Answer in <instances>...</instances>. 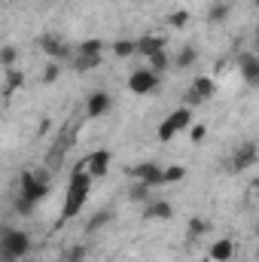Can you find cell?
Returning <instances> with one entry per match:
<instances>
[{
	"label": "cell",
	"mask_w": 259,
	"mask_h": 262,
	"mask_svg": "<svg viewBox=\"0 0 259 262\" xmlns=\"http://www.w3.org/2000/svg\"><path fill=\"white\" fill-rule=\"evenodd\" d=\"M110 149H98V152H92L89 156V162H85V168H89V174L95 177V180H101L107 171H110Z\"/></svg>",
	"instance_id": "30bf717a"
},
{
	"label": "cell",
	"mask_w": 259,
	"mask_h": 262,
	"mask_svg": "<svg viewBox=\"0 0 259 262\" xmlns=\"http://www.w3.org/2000/svg\"><path fill=\"white\" fill-rule=\"evenodd\" d=\"M253 3H256V9H259V0H253Z\"/></svg>",
	"instance_id": "e575fe53"
},
{
	"label": "cell",
	"mask_w": 259,
	"mask_h": 262,
	"mask_svg": "<svg viewBox=\"0 0 259 262\" xmlns=\"http://www.w3.org/2000/svg\"><path fill=\"white\" fill-rule=\"evenodd\" d=\"M37 43H40V49H43L52 61H58V64H61V61H73V58H76V46L64 43L58 34H49V31H46V34H40V40H37Z\"/></svg>",
	"instance_id": "5b68a950"
},
{
	"label": "cell",
	"mask_w": 259,
	"mask_h": 262,
	"mask_svg": "<svg viewBox=\"0 0 259 262\" xmlns=\"http://www.w3.org/2000/svg\"><path fill=\"white\" fill-rule=\"evenodd\" d=\"M110 220H113V210H110V207H104V210H98V213L85 223V232H89V235H95V232H101Z\"/></svg>",
	"instance_id": "2e32d148"
},
{
	"label": "cell",
	"mask_w": 259,
	"mask_h": 262,
	"mask_svg": "<svg viewBox=\"0 0 259 262\" xmlns=\"http://www.w3.org/2000/svg\"><path fill=\"white\" fill-rule=\"evenodd\" d=\"M186 177V168L183 165H171V168H165V186L168 183H180Z\"/></svg>",
	"instance_id": "484cf974"
},
{
	"label": "cell",
	"mask_w": 259,
	"mask_h": 262,
	"mask_svg": "<svg viewBox=\"0 0 259 262\" xmlns=\"http://www.w3.org/2000/svg\"><path fill=\"white\" fill-rule=\"evenodd\" d=\"M253 49H256V55H259V25H256V34H253Z\"/></svg>",
	"instance_id": "d6a6232c"
},
{
	"label": "cell",
	"mask_w": 259,
	"mask_h": 262,
	"mask_svg": "<svg viewBox=\"0 0 259 262\" xmlns=\"http://www.w3.org/2000/svg\"><path fill=\"white\" fill-rule=\"evenodd\" d=\"M189 128H192V110H189V107H177V110L159 125V140L168 143L171 137H177L180 131H189Z\"/></svg>",
	"instance_id": "277c9868"
},
{
	"label": "cell",
	"mask_w": 259,
	"mask_h": 262,
	"mask_svg": "<svg viewBox=\"0 0 259 262\" xmlns=\"http://www.w3.org/2000/svg\"><path fill=\"white\" fill-rule=\"evenodd\" d=\"M207 229H210V226H207L204 220H195V216L189 220V238H201V235H204Z\"/></svg>",
	"instance_id": "f1b7e54d"
},
{
	"label": "cell",
	"mask_w": 259,
	"mask_h": 262,
	"mask_svg": "<svg viewBox=\"0 0 259 262\" xmlns=\"http://www.w3.org/2000/svg\"><path fill=\"white\" fill-rule=\"evenodd\" d=\"M256 159H259V146L253 140H247V143H241V146L235 149V156H232V171H247Z\"/></svg>",
	"instance_id": "ba28073f"
},
{
	"label": "cell",
	"mask_w": 259,
	"mask_h": 262,
	"mask_svg": "<svg viewBox=\"0 0 259 262\" xmlns=\"http://www.w3.org/2000/svg\"><path fill=\"white\" fill-rule=\"evenodd\" d=\"M168 46V40L165 37H156V34H143L140 40H137V55H143V58H153L156 52H162Z\"/></svg>",
	"instance_id": "8fae6325"
},
{
	"label": "cell",
	"mask_w": 259,
	"mask_h": 262,
	"mask_svg": "<svg viewBox=\"0 0 259 262\" xmlns=\"http://www.w3.org/2000/svg\"><path fill=\"white\" fill-rule=\"evenodd\" d=\"M192 89L201 95V98H204V101H210V98L217 95V82H213L210 76H195V79H192Z\"/></svg>",
	"instance_id": "e0dca14e"
},
{
	"label": "cell",
	"mask_w": 259,
	"mask_h": 262,
	"mask_svg": "<svg viewBox=\"0 0 259 262\" xmlns=\"http://www.w3.org/2000/svg\"><path fill=\"white\" fill-rule=\"evenodd\" d=\"M256 198H259V183H256Z\"/></svg>",
	"instance_id": "836d02e7"
},
{
	"label": "cell",
	"mask_w": 259,
	"mask_h": 262,
	"mask_svg": "<svg viewBox=\"0 0 259 262\" xmlns=\"http://www.w3.org/2000/svg\"><path fill=\"white\" fill-rule=\"evenodd\" d=\"M15 58H18L15 46H3V49H0V64L6 67V70H12V67H15Z\"/></svg>",
	"instance_id": "4316f807"
},
{
	"label": "cell",
	"mask_w": 259,
	"mask_h": 262,
	"mask_svg": "<svg viewBox=\"0 0 259 262\" xmlns=\"http://www.w3.org/2000/svg\"><path fill=\"white\" fill-rule=\"evenodd\" d=\"M195 58H198V49H195V46H183V49L177 52V58H174V67H177V70H186V67L195 64Z\"/></svg>",
	"instance_id": "ffe728a7"
},
{
	"label": "cell",
	"mask_w": 259,
	"mask_h": 262,
	"mask_svg": "<svg viewBox=\"0 0 259 262\" xmlns=\"http://www.w3.org/2000/svg\"><path fill=\"white\" fill-rule=\"evenodd\" d=\"M229 18V3H223V0H217L210 9H207V21L210 25H223Z\"/></svg>",
	"instance_id": "44dd1931"
},
{
	"label": "cell",
	"mask_w": 259,
	"mask_h": 262,
	"mask_svg": "<svg viewBox=\"0 0 259 262\" xmlns=\"http://www.w3.org/2000/svg\"><path fill=\"white\" fill-rule=\"evenodd\" d=\"M85 256H89L85 244H73V247L64 250V262H85Z\"/></svg>",
	"instance_id": "d4e9b609"
},
{
	"label": "cell",
	"mask_w": 259,
	"mask_h": 262,
	"mask_svg": "<svg viewBox=\"0 0 259 262\" xmlns=\"http://www.w3.org/2000/svg\"><path fill=\"white\" fill-rule=\"evenodd\" d=\"M183 104H186V107H198V104H204V98H201L192 85H189V89H186V95H183Z\"/></svg>",
	"instance_id": "f546056e"
},
{
	"label": "cell",
	"mask_w": 259,
	"mask_h": 262,
	"mask_svg": "<svg viewBox=\"0 0 259 262\" xmlns=\"http://www.w3.org/2000/svg\"><path fill=\"white\" fill-rule=\"evenodd\" d=\"M3 82H6V85H3V95L9 98V95H12L15 89H21V85H25V73L12 67V70H6V76H3Z\"/></svg>",
	"instance_id": "d6986e66"
},
{
	"label": "cell",
	"mask_w": 259,
	"mask_h": 262,
	"mask_svg": "<svg viewBox=\"0 0 259 262\" xmlns=\"http://www.w3.org/2000/svg\"><path fill=\"white\" fill-rule=\"evenodd\" d=\"M153 186H146V183H140V180H131L128 183V198L131 201H137V204H149L153 201Z\"/></svg>",
	"instance_id": "9a60e30c"
},
{
	"label": "cell",
	"mask_w": 259,
	"mask_h": 262,
	"mask_svg": "<svg viewBox=\"0 0 259 262\" xmlns=\"http://www.w3.org/2000/svg\"><path fill=\"white\" fill-rule=\"evenodd\" d=\"M58 73H61V67H58V61L46 64V70H43V82H55V79H58Z\"/></svg>",
	"instance_id": "4dcf8cb0"
},
{
	"label": "cell",
	"mask_w": 259,
	"mask_h": 262,
	"mask_svg": "<svg viewBox=\"0 0 259 262\" xmlns=\"http://www.w3.org/2000/svg\"><path fill=\"white\" fill-rule=\"evenodd\" d=\"M128 177L146 183V186H153V189L156 186H165V168H159L156 162H140V165L128 168Z\"/></svg>",
	"instance_id": "52a82bcc"
},
{
	"label": "cell",
	"mask_w": 259,
	"mask_h": 262,
	"mask_svg": "<svg viewBox=\"0 0 259 262\" xmlns=\"http://www.w3.org/2000/svg\"><path fill=\"white\" fill-rule=\"evenodd\" d=\"M174 216V207L168 201H149L143 207V220H171Z\"/></svg>",
	"instance_id": "4fadbf2b"
},
{
	"label": "cell",
	"mask_w": 259,
	"mask_h": 262,
	"mask_svg": "<svg viewBox=\"0 0 259 262\" xmlns=\"http://www.w3.org/2000/svg\"><path fill=\"white\" fill-rule=\"evenodd\" d=\"M146 61H149V67H153L156 73H162V70H168V67L174 64V61H171V55H168L165 49H162V52H156V55H153V58H146Z\"/></svg>",
	"instance_id": "cb8c5ba5"
},
{
	"label": "cell",
	"mask_w": 259,
	"mask_h": 262,
	"mask_svg": "<svg viewBox=\"0 0 259 262\" xmlns=\"http://www.w3.org/2000/svg\"><path fill=\"white\" fill-rule=\"evenodd\" d=\"M128 89L134 95H156L162 89V73H156L153 67H140L128 76Z\"/></svg>",
	"instance_id": "8992f818"
},
{
	"label": "cell",
	"mask_w": 259,
	"mask_h": 262,
	"mask_svg": "<svg viewBox=\"0 0 259 262\" xmlns=\"http://www.w3.org/2000/svg\"><path fill=\"white\" fill-rule=\"evenodd\" d=\"M92 180H95V177L89 174V168H85V165L73 171V177H70V183H67L64 207H61V223L73 220V216L82 210V204H85V198H89V189H92Z\"/></svg>",
	"instance_id": "7a4b0ae2"
},
{
	"label": "cell",
	"mask_w": 259,
	"mask_h": 262,
	"mask_svg": "<svg viewBox=\"0 0 259 262\" xmlns=\"http://www.w3.org/2000/svg\"><path fill=\"white\" fill-rule=\"evenodd\" d=\"M52 171L49 168H40V171H25L21 174V189L15 198V210L18 213H31L43 198L49 195V186H52Z\"/></svg>",
	"instance_id": "6da1fadb"
},
{
	"label": "cell",
	"mask_w": 259,
	"mask_h": 262,
	"mask_svg": "<svg viewBox=\"0 0 259 262\" xmlns=\"http://www.w3.org/2000/svg\"><path fill=\"white\" fill-rule=\"evenodd\" d=\"M186 21H189V12H186V9H177V12L168 15V25H171V28H186Z\"/></svg>",
	"instance_id": "83f0119b"
},
{
	"label": "cell",
	"mask_w": 259,
	"mask_h": 262,
	"mask_svg": "<svg viewBox=\"0 0 259 262\" xmlns=\"http://www.w3.org/2000/svg\"><path fill=\"white\" fill-rule=\"evenodd\" d=\"M256 235H259V226H256Z\"/></svg>",
	"instance_id": "8d00e7d4"
},
{
	"label": "cell",
	"mask_w": 259,
	"mask_h": 262,
	"mask_svg": "<svg viewBox=\"0 0 259 262\" xmlns=\"http://www.w3.org/2000/svg\"><path fill=\"white\" fill-rule=\"evenodd\" d=\"M241 76H244V82H250V85H259V55L256 52H247V55H241Z\"/></svg>",
	"instance_id": "7c38bea8"
},
{
	"label": "cell",
	"mask_w": 259,
	"mask_h": 262,
	"mask_svg": "<svg viewBox=\"0 0 259 262\" xmlns=\"http://www.w3.org/2000/svg\"><path fill=\"white\" fill-rule=\"evenodd\" d=\"M113 55H116V58H131V55H137V40H116V43H113Z\"/></svg>",
	"instance_id": "7402d4cb"
},
{
	"label": "cell",
	"mask_w": 259,
	"mask_h": 262,
	"mask_svg": "<svg viewBox=\"0 0 259 262\" xmlns=\"http://www.w3.org/2000/svg\"><path fill=\"white\" fill-rule=\"evenodd\" d=\"M104 52V43L101 40H82L76 46V55H101Z\"/></svg>",
	"instance_id": "603a6c76"
},
{
	"label": "cell",
	"mask_w": 259,
	"mask_h": 262,
	"mask_svg": "<svg viewBox=\"0 0 259 262\" xmlns=\"http://www.w3.org/2000/svg\"><path fill=\"white\" fill-rule=\"evenodd\" d=\"M28 253H31V238H28V232L6 226V229H3V238H0V262H21Z\"/></svg>",
	"instance_id": "3957f363"
},
{
	"label": "cell",
	"mask_w": 259,
	"mask_h": 262,
	"mask_svg": "<svg viewBox=\"0 0 259 262\" xmlns=\"http://www.w3.org/2000/svg\"><path fill=\"white\" fill-rule=\"evenodd\" d=\"M101 61H104L101 55H76L70 64H73V70H76V73H89V70L101 67Z\"/></svg>",
	"instance_id": "ac0fdd59"
},
{
	"label": "cell",
	"mask_w": 259,
	"mask_h": 262,
	"mask_svg": "<svg viewBox=\"0 0 259 262\" xmlns=\"http://www.w3.org/2000/svg\"><path fill=\"white\" fill-rule=\"evenodd\" d=\"M204 137H207V125H201V122H198V125H192V128H189V140H192V143L204 140Z\"/></svg>",
	"instance_id": "1f68e13d"
},
{
	"label": "cell",
	"mask_w": 259,
	"mask_h": 262,
	"mask_svg": "<svg viewBox=\"0 0 259 262\" xmlns=\"http://www.w3.org/2000/svg\"><path fill=\"white\" fill-rule=\"evenodd\" d=\"M232 253H235L232 238H220V241L210 247V259H213V262H229V259H232Z\"/></svg>",
	"instance_id": "5bb4252c"
},
{
	"label": "cell",
	"mask_w": 259,
	"mask_h": 262,
	"mask_svg": "<svg viewBox=\"0 0 259 262\" xmlns=\"http://www.w3.org/2000/svg\"><path fill=\"white\" fill-rule=\"evenodd\" d=\"M110 107H113V98H110L104 89L92 92V95H89V101H85V113H89L92 119H98V116H107V113H110Z\"/></svg>",
	"instance_id": "9c48e42d"
},
{
	"label": "cell",
	"mask_w": 259,
	"mask_h": 262,
	"mask_svg": "<svg viewBox=\"0 0 259 262\" xmlns=\"http://www.w3.org/2000/svg\"><path fill=\"white\" fill-rule=\"evenodd\" d=\"M256 259H259V250H256Z\"/></svg>",
	"instance_id": "d590c367"
}]
</instances>
